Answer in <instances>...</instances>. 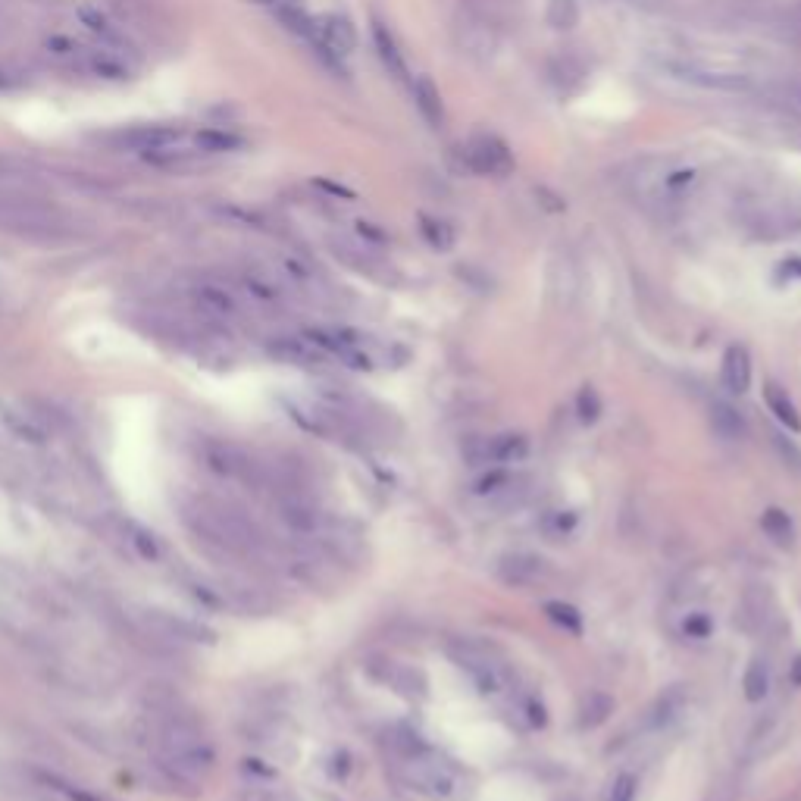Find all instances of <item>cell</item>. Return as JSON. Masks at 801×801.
Here are the masks:
<instances>
[{
  "mask_svg": "<svg viewBox=\"0 0 801 801\" xmlns=\"http://www.w3.org/2000/svg\"><path fill=\"white\" fill-rule=\"evenodd\" d=\"M0 229L32 238H54L63 232V223L54 207H44L22 194L0 191Z\"/></svg>",
  "mask_w": 801,
  "mask_h": 801,
  "instance_id": "1",
  "label": "cell"
},
{
  "mask_svg": "<svg viewBox=\"0 0 801 801\" xmlns=\"http://www.w3.org/2000/svg\"><path fill=\"white\" fill-rule=\"evenodd\" d=\"M451 658H454V664L460 670L473 679V686H476L479 695L501 698V695L511 692V673H507V667L495 658L489 648L473 645V642H457V645H451Z\"/></svg>",
  "mask_w": 801,
  "mask_h": 801,
  "instance_id": "2",
  "label": "cell"
},
{
  "mask_svg": "<svg viewBox=\"0 0 801 801\" xmlns=\"http://www.w3.org/2000/svg\"><path fill=\"white\" fill-rule=\"evenodd\" d=\"M160 751L166 767H173L179 776H201L213 764V751L207 739L185 723L166 726L160 736Z\"/></svg>",
  "mask_w": 801,
  "mask_h": 801,
  "instance_id": "3",
  "label": "cell"
},
{
  "mask_svg": "<svg viewBox=\"0 0 801 801\" xmlns=\"http://www.w3.org/2000/svg\"><path fill=\"white\" fill-rule=\"evenodd\" d=\"M398 770H401V780L407 786H414L417 792L429 795V798H451L457 792V773L429 755V748L420 751V755H410V758H398Z\"/></svg>",
  "mask_w": 801,
  "mask_h": 801,
  "instance_id": "4",
  "label": "cell"
},
{
  "mask_svg": "<svg viewBox=\"0 0 801 801\" xmlns=\"http://www.w3.org/2000/svg\"><path fill=\"white\" fill-rule=\"evenodd\" d=\"M460 154H464L467 169H470V173H476V176H495V179H501V176H507L514 169L511 144H507L495 132H473L464 141Z\"/></svg>",
  "mask_w": 801,
  "mask_h": 801,
  "instance_id": "5",
  "label": "cell"
},
{
  "mask_svg": "<svg viewBox=\"0 0 801 801\" xmlns=\"http://www.w3.org/2000/svg\"><path fill=\"white\" fill-rule=\"evenodd\" d=\"M661 72L673 82H683V85H692V88H705V91H726V94H742V91H751L755 82L742 72H720V69H705V66H695V63H676V60H664L661 63Z\"/></svg>",
  "mask_w": 801,
  "mask_h": 801,
  "instance_id": "6",
  "label": "cell"
},
{
  "mask_svg": "<svg viewBox=\"0 0 801 801\" xmlns=\"http://www.w3.org/2000/svg\"><path fill=\"white\" fill-rule=\"evenodd\" d=\"M464 454L473 467H479V464H520V460L529 454V439L520 432L489 435V439H473L464 448Z\"/></svg>",
  "mask_w": 801,
  "mask_h": 801,
  "instance_id": "7",
  "label": "cell"
},
{
  "mask_svg": "<svg viewBox=\"0 0 801 801\" xmlns=\"http://www.w3.org/2000/svg\"><path fill=\"white\" fill-rule=\"evenodd\" d=\"M185 129L182 126H169V123H151V126H132L116 132V148H129L138 154L148 151H160V148H173V144H182Z\"/></svg>",
  "mask_w": 801,
  "mask_h": 801,
  "instance_id": "8",
  "label": "cell"
},
{
  "mask_svg": "<svg viewBox=\"0 0 801 801\" xmlns=\"http://www.w3.org/2000/svg\"><path fill=\"white\" fill-rule=\"evenodd\" d=\"M313 44H320L326 47V51H332L335 57H348L354 47H357V29H354V22L342 13H326V16H317V41ZM310 44V47H313Z\"/></svg>",
  "mask_w": 801,
  "mask_h": 801,
  "instance_id": "9",
  "label": "cell"
},
{
  "mask_svg": "<svg viewBox=\"0 0 801 801\" xmlns=\"http://www.w3.org/2000/svg\"><path fill=\"white\" fill-rule=\"evenodd\" d=\"M498 576L507 586H539L542 579H548V564L539 554H526V551L504 554L498 561Z\"/></svg>",
  "mask_w": 801,
  "mask_h": 801,
  "instance_id": "10",
  "label": "cell"
},
{
  "mask_svg": "<svg viewBox=\"0 0 801 801\" xmlns=\"http://www.w3.org/2000/svg\"><path fill=\"white\" fill-rule=\"evenodd\" d=\"M370 32H373V47H376V57L382 60L385 72H388V76H392V79L404 82V79H407V60H404V54H401V44H398L395 32L388 29L382 19H376V16H373V26H370Z\"/></svg>",
  "mask_w": 801,
  "mask_h": 801,
  "instance_id": "11",
  "label": "cell"
},
{
  "mask_svg": "<svg viewBox=\"0 0 801 801\" xmlns=\"http://www.w3.org/2000/svg\"><path fill=\"white\" fill-rule=\"evenodd\" d=\"M410 88H414V104H417L420 116L426 119V126L442 129L445 126V101H442L439 85H435L429 76H417Z\"/></svg>",
  "mask_w": 801,
  "mask_h": 801,
  "instance_id": "12",
  "label": "cell"
},
{
  "mask_svg": "<svg viewBox=\"0 0 801 801\" xmlns=\"http://www.w3.org/2000/svg\"><path fill=\"white\" fill-rule=\"evenodd\" d=\"M273 354L285 363H295V367H317V363H323L329 354L317 345V342H310L307 335L301 338H282V342L273 345Z\"/></svg>",
  "mask_w": 801,
  "mask_h": 801,
  "instance_id": "13",
  "label": "cell"
},
{
  "mask_svg": "<svg viewBox=\"0 0 801 801\" xmlns=\"http://www.w3.org/2000/svg\"><path fill=\"white\" fill-rule=\"evenodd\" d=\"M723 385L733 395H745L751 385V357L742 345H730L723 354Z\"/></svg>",
  "mask_w": 801,
  "mask_h": 801,
  "instance_id": "14",
  "label": "cell"
},
{
  "mask_svg": "<svg viewBox=\"0 0 801 801\" xmlns=\"http://www.w3.org/2000/svg\"><path fill=\"white\" fill-rule=\"evenodd\" d=\"M711 429L720 435V439H726V442H742V439H748V423H745V417L739 414L733 404H726V401H714L711 404Z\"/></svg>",
  "mask_w": 801,
  "mask_h": 801,
  "instance_id": "15",
  "label": "cell"
},
{
  "mask_svg": "<svg viewBox=\"0 0 801 801\" xmlns=\"http://www.w3.org/2000/svg\"><path fill=\"white\" fill-rule=\"evenodd\" d=\"M276 10V16H279V22H282V29L285 32H291L295 38H301L307 47L317 41V16H310V13H304L298 4H285V0H279V4L273 7Z\"/></svg>",
  "mask_w": 801,
  "mask_h": 801,
  "instance_id": "16",
  "label": "cell"
},
{
  "mask_svg": "<svg viewBox=\"0 0 801 801\" xmlns=\"http://www.w3.org/2000/svg\"><path fill=\"white\" fill-rule=\"evenodd\" d=\"M194 141H198V148L204 154H235V151L245 148V138L229 132V129H216V126L194 132Z\"/></svg>",
  "mask_w": 801,
  "mask_h": 801,
  "instance_id": "17",
  "label": "cell"
},
{
  "mask_svg": "<svg viewBox=\"0 0 801 801\" xmlns=\"http://www.w3.org/2000/svg\"><path fill=\"white\" fill-rule=\"evenodd\" d=\"M420 235L423 241L432 248V251H451L454 241H457V232L448 220H439V216H429V213H420Z\"/></svg>",
  "mask_w": 801,
  "mask_h": 801,
  "instance_id": "18",
  "label": "cell"
},
{
  "mask_svg": "<svg viewBox=\"0 0 801 801\" xmlns=\"http://www.w3.org/2000/svg\"><path fill=\"white\" fill-rule=\"evenodd\" d=\"M764 398H767V407H770V414H776V420L786 423L792 432L801 429V420H798V410L789 398V392L783 385H776V382H767L764 385Z\"/></svg>",
  "mask_w": 801,
  "mask_h": 801,
  "instance_id": "19",
  "label": "cell"
},
{
  "mask_svg": "<svg viewBox=\"0 0 801 801\" xmlns=\"http://www.w3.org/2000/svg\"><path fill=\"white\" fill-rule=\"evenodd\" d=\"M88 69L94 72L97 79H107V82H126L129 79V66L119 60L113 51H88Z\"/></svg>",
  "mask_w": 801,
  "mask_h": 801,
  "instance_id": "20",
  "label": "cell"
},
{
  "mask_svg": "<svg viewBox=\"0 0 801 801\" xmlns=\"http://www.w3.org/2000/svg\"><path fill=\"white\" fill-rule=\"evenodd\" d=\"M742 689H745V698L751 701V705H758V701L767 698V692H770V667H767V661L755 658L748 664Z\"/></svg>",
  "mask_w": 801,
  "mask_h": 801,
  "instance_id": "21",
  "label": "cell"
},
{
  "mask_svg": "<svg viewBox=\"0 0 801 801\" xmlns=\"http://www.w3.org/2000/svg\"><path fill=\"white\" fill-rule=\"evenodd\" d=\"M683 708H686V695H683V689H679V686L667 689V692L658 698V705L651 708V726H667V723H673L679 714H683Z\"/></svg>",
  "mask_w": 801,
  "mask_h": 801,
  "instance_id": "22",
  "label": "cell"
},
{
  "mask_svg": "<svg viewBox=\"0 0 801 801\" xmlns=\"http://www.w3.org/2000/svg\"><path fill=\"white\" fill-rule=\"evenodd\" d=\"M761 526H764L767 536H770L776 545H783V548H789L792 539H795V526H792L789 514L780 511V507H770V511L761 517Z\"/></svg>",
  "mask_w": 801,
  "mask_h": 801,
  "instance_id": "23",
  "label": "cell"
},
{
  "mask_svg": "<svg viewBox=\"0 0 801 801\" xmlns=\"http://www.w3.org/2000/svg\"><path fill=\"white\" fill-rule=\"evenodd\" d=\"M198 301H201L210 313H216V317H232V313L238 310V307H235V298L229 295V291L220 288V285H210V282L198 285Z\"/></svg>",
  "mask_w": 801,
  "mask_h": 801,
  "instance_id": "24",
  "label": "cell"
},
{
  "mask_svg": "<svg viewBox=\"0 0 801 801\" xmlns=\"http://www.w3.org/2000/svg\"><path fill=\"white\" fill-rule=\"evenodd\" d=\"M545 614H548V620L554 626H561L564 633H570V636H579L582 633V614L573 608V604H567V601H548L545 604Z\"/></svg>",
  "mask_w": 801,
  "mask_h": 801,
  "instance_id": "25",
  "label": "cell"
},
{
  "mask_svg": "<svg viewBox=\"0 0 801 801\" xmlns=\"http://www.w3.org/2000/svg\"><path fill=\"white\" fill-rule=\"evenodd\" d=\"M79 19H82V26L88 29V32H94V35H101L104 41H110V44H116L119 38V29L113 26V22L107 19V13H101V10H94V7H82L79 10Z\"/></svg>",
  "mask_w": 801,
  "mask_h": 801,
  "instance_id": "26",
  "label": "cell"
},
{
  "mask_svg": "<svg viewBox=\"0 0 801 801\" xmlns=\"http://www.w3.org/2000/svg\"><path fill=\"white\" fill-rule=\"evenodd\" d=\"M614 711V701L608 698V695H589L586 698V705H582V717H579V723L586 726V730H592V726H598V723H604L608 720V714Z\"/></svg>",
  "mask_w": 801,
  "mask_h": 801,
  "instance_id": "27",
  "label": "cell"
},
{
  "mask_svg": "<svg viewBox=\"0 0 801 801\" xmlns=\"http://www.w3.org/2000/svg\"><path fill=\"white\" fill-rule=\"evenodd\" d=\"M576 19H579L576 0H551V7H548V26H554V29H573Z\"/></svg>",
  "mask_w": 801,
  "mask_h": 801,
  "instance_id": "28",
  "label": "cell"
},
{
  "mask_svg": "<svg viewBox=\"0 0 801 801\" xmlns=\"http://www.w3.org/2000/svg\"><path fill=\"white\" fill-rule=\"evenodd\" d=\"M392 683L401 695H417L423 698L426 695V683H423V676L417 670H407V667H395V676H392Z\"/></svg>",
  "mask_w": 801,
  "mask_h": 801,
  "instance_id": "29",
  "label": "cell"
},
{
  "mask_svg": "<svg viewBox=\"0 0 801 801\" xmlns=\"http://www.w3.org/2000/svg\"><path fill=\"white\" fill-rule=\"evenodd\" d=\"M636 792H639V780L633 773H620L611 792H608V801H636Z\"/></svg>",
  "mask_w": 801,
  "mask_h": 801,
  "instance_id": "30",
  "label": "cell"
},
{
  "mask_svg": "<svg viewBox=\"0 0 801 801\" xmlns=\"http://www.w3.org/2000/svg\"><path fill=\"white\" fill-rule=\"evenodd\" d=\"M41 780H44L47 786H54L57 792H63L69 801H97V798H94V795H88L85 789H79V786H72V783L60 780V776H54V773H41Z\"/></svg>",
  "mask_w": 801,
  "mask_h": 801,
  "instance_id": "31",
  "label": "cell"
},
{
  "mask_svg": "<svg viewBox=\"0 0 801 801\" xmlns=\"http://www.w3.org/2000/svg\"><path fill=\"white\" fill-rule=\"evenodd\" d=\"M598 414H601L598 395L592 392V388H582V392H579V417L586 423H592V420H598Z\"/></svg>",
  "mask_w": 801,
  "mask_h": 801,
  "instance_id": "32",
  "label": "cell"
},
{
  "mask_svg": "<svg viewBox=\"0 0 801 801\" xmlns=\"http://www.w3.org/2000/svg\"><path fill=\"white\" fill-rule=\"evenodd\" d=\"M683 629H686L689 639H708L711 636V620L705 614H692Z\"/></svg>",
  "mask_w": 801,
  "mask_h": 801,
  "instance_id": "33",
  "label": "cell"
},
{
  "mask_svg": "<svg viewBox=\"0 0 801 801\" xmlns=\"http://www.w3.org/2000/svg\"><path fill=\"white\" fill-rule=\"evenodd\" d=\"M317 188H323V191H329V194H335V198H345V201H354V191L351 188H345V185H338V182H329V179H317L313 182Z\"/></svg>",
  "mask_w": 801,
  "mask_h": 801,
  "instance_id": "34",
  "label": "cell"
},
{
  "mask_svg": "<svg viewBox=\"0 0 801 801\" xmlns=\"http://www.w3.org/2000/svg\"><path fill=\"white\" fill-rule=\"evenodd\" d=\"M573 523H576V514H570V511H567V517H564V514H551L548 529H551V532H570Z\"/></svg>",
  "mask_w": 801,
  "mask_h": 801,
  "instance_id": "35",
  "label": "cell"
},
{
  "mask_svg": "<svg viewBox=\"0 0 801 801\" xmlns=\"http://www.w3.org/2000/svg\"><path fill=\"white\" fill-rule=\"evenodd\" d=\"M773 445L783 451V457H786V460H792V467H798V470H801V451H795L792 445H786L783 435H773Z\"/></svg>",
  "mask_w": 801,
  "mask_h": 801,
  "instance_id": "36",
  "label": "cell"
},
{
  "mask_svg": "<svg viewBox=\"0 0 801 801\" xmlns=\"http://www.w3.org/2000/svg\"><path fill=\"white\" fill-rule=\"evenodd\" d=\"M357 232H360V235H367L370 241H376V245H379V241H385V232L373 229V223H363V220H360V223H357Z\"/></svg>",
  "mask_w": 801,
  "mask_h": 801,
  "instance_id": "37",
  "label": "cell"
},
{
  "mask_svg": "<svg viewBox=\"0 0 801 801\" xmlns=\"http://www.w3.org/2000/svg\"><path fill=\"white\" fill-rule=\"evenodd\" d=\"M783 270L801 279V257H792V260H786V266H783Z\"/></svg>",
  "mask_w": 801,
  "mask_h": 801,
  "instance_id": "38",
  "label": "cell"
},
{
  "mask_svg": "<svg viewBox=\"0 0 801 801\" xmlns=\"http://www.w3.org/2000/svg\"><path fill=\"white\" fill-rule=\"evenodd\" d=\"M795 683H801V658L795 661Z\"/></svg>",
  "mask_w": 801,
  "mask_h": 801,
  "instance_id": "39",
  "label": "cell"
},
{
  "mask_svg": "<svg viewBox=\"0 0 801 801\" xmlns=\"http://www.w3.org/2000/svg\"><path fill=\"white\" fill-rule=\"evenodd\" d=\"M254 4H263V7H276L279 0H254Z\"/></svg>",
  "mask_w": 801,
  "mask_h": 801,
  "instance_id": "40",
  "label": "cell"
}]
</instances>
